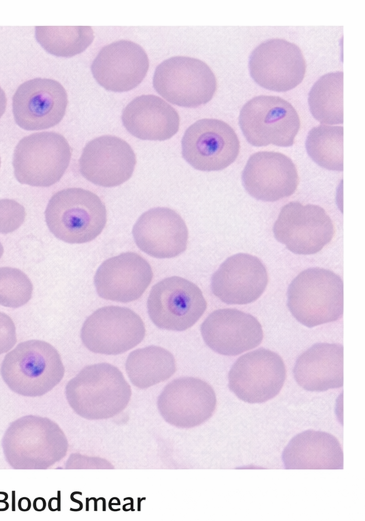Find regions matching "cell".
<instances>
[{
  "label": "cell",
  "instance_id": "cell-1",
  "mask_svg": "<svg viewBox=\"0 0 365 521\" xmlns=\"http://www.w3.org/2000/svg\"><path fill=\"white\" fill-rule=\"evenodd\" d=\"M68 440L53 420L38 415H25L13 421L2 438V449L13 469H47L62 460L68 451Z\"/></svg>",
  "mask_w": 365,
  "mask_h": 521
},
{
  "label": "cell",
  "instance_id": "cell-2",
  "mask_svg": "<svg viewBox=\"0 0 365 521\" xmlns=\"http://www.w3.org/2000/svg\"><path fill=\"white\" fill-rule=\"evenodd\" d=\"M132 391L123 373L109 363L84 367L70 379L65 396L73 411L87 420H104L120 414Z\"/></svg>",
  "mask_w": 365,
  "mask_h": 521
},
{
  "label": "cell",
  "instance_id": "cell-3",
  "mask_svg": "<svg viewBox=\"0 0 365 521\" xmlns=\"http://www.w3.org/2000/svg\"><path fill=\"white\" fill-rule=\"evenodd\" d=\"M65 368L59 352L50 343L28 340L4 357L0 374L11 391L25 397H40L62 380Z\"/></svg>",
  "mask_w": 365,
  "mask_h": 521
},
{
  "label": "cell",
  "instance_id": "cell-4",
  "mask_svg": "<svg viewBox=\"0 0 365 521\" xmlns=\"http://www.w3.org/2000/svg\"><path fill=\"white\" fill-rule=\"evenodd\" d=\"M50 232L70 244L94 240L107 221L105 204L95 193L82 188H67L56 192L45 210Z\"/></svg>",
  "mask_w": 365,
  "mask_h": 521
},
{
  "label": "cell",
  "instance_id": "cell-5",
  "mask_svg": "<svg viewBox=\"0 0 365 521\" xmlns=\"http://www.w3.org/2000/svg\"><path fill=\"white\" fill-rule=\"evenodd\" d=\"M287 306L306 327L336 321L343 313V281L328 269H305L288 287Z\"/></svg>",
  "mask_w": 365,
  "mask_h": 521
},
{
  "label": "cell",
  "instance_id": "cell-6",
  "mask_svg": "<svg viewBox=\"0 0 365 521\" xmlns=\"http://www.w3.org/2000/svg\"><path fill=\"white\" fill-rule=\"evenodd\" d=\"M70 159L71 148L64 136L33 133L23 137L14 149V175L22 184L49 187L61 179Z\"/></svg>",
  "mask_w": 365,
  "mask_h": 521
},
{
  "label": "cell",
  "instance_id": "cell-7",
  "mask_svg": "<svg viewBox=\"0 0 365 521\" xmlns=\"http://www.w3.org/2000/svg\"><path fill=\"white\" fill-rule=\"evenodd\" d=\"M153 87L170 103L194 108L212 99L217 80L205 62L188 56H174L156 67Z\"/></svg>",
  "mask_w": 365,
  "mask_h": 521
},
{
  "label": "cell",
  "instance_id": "cell-8",
  "mask_svg": "<svg viewBox=\"0 0 365 521\" xmlns=\"http://www.w3.org/2000/svg\"><path fill=\"white\" fill-rule=\"evenodd\" d=\"M239 125L253 146H292L300 128L295 108L279 96L260 95L244 104Z\"/></svg>",
  "mask_w": 365,
  "mask_h": 521
},
{
  "label": "cell",
  "instance_id": "cell-9",
  "mask_svg": "<svg viewBox=\"0 0 365 521\" xmlns=\"http://www.w3.org/2000/svg\"><path fill=\"white\" fill-rule=\"evenodd\" d=\"M207 308L201 289L178 276L156 283L148 296L147 311L158 328L184 331L192 327Z\"/></svg>",
  "mask_w": 365,
  "mask_h": 521
},
{
  "label": "cell",
  "instance_id": "cell-10",
  "mask_svg": "<svg viewBox=\"0 0 365 521\" xmlns=\"http://www.w3.org/2000/svg\"><path fill=\"white\" fill-rule=\"evenodd\" d=\"M145 325L133 310L121 306H104L84 321L81 341L91 352L118 355L137 346L144 339Z\"/></svg>",
  "mask_w": 365,
  "mask_h": 521
},
{
  "label": "cell",
  "instance_id": "cell-11",
  "mask_svg": "<svg viewBox=\"0 0 365 521\" xmlns=\"http://www.w3.org/2000/svg\"><path fill=\"white\" fill-rule=\"evenodd\" d=\"M273 233L292 253L311 255L332 240L334 225L322 207L292 201L280 210Z\"/></svg>",
  "mask_w": 365,
  "mask_h": 521
},
{
  "label": "cell",
  "instance_id": "cell-12",
  "mask_svg": "<svg viewBox=\"0 0 365 521\" xmlns=\"http://www.w3.org/2000/svg\"><path fill=\"white\" fill-rule=\"evenodd\" d=\"M285 379L286 367L281 356L260 348L235 361L228 373V386L244 402L263 403L281 391Z\"/></svg>",
  "mask_w": 365,
  "mask_h": 521
},
{
  "label": "cell",
  "instance_id": "cell-13",
  "mask_svg": "<svg viewBox=\"0 0 365 521\" xmlns=\"http://www.w3.org/2000/svg\"><path fill=\"white\" fill-rule=\"evenodd\" d=\"M182 156L195 169L219 171L237 158L240 142L226 122L204 118L190 125L182 137Z\"/></svg>",
  "mask_w": 365,
  "mask_h": 521
},
{
  "label": "cell",
  "instance_id": "cell-14",
  "mask_svg": "<svg viewBox=\"0 0 365 521\" xmlns=\"http://www.w3.org/2000/svg\"><path fill=\"white\" fill-rule=\"evenodd\" d=\"M249 71L253 80L261 87L285 92L302 82L306 62L296 44L274 38L262 42L251 52Z\"/></svg>",
  "mask_w": 365,
  "mask_h": 521
},
{
  "label": "cell",
  "instance_id": "cell-15",
  "mask_svg": "<svg viewBox=\"0 0 365 521\" xmlns=\"http://www.w3.org/2000/svg\"><path fill=\"white\" fill-rule=\"evenodd\" d=\"M68 104L65 88L50 78H34L22 83L12 99L15 122L24 130H43L57 125Z\"/></svg>",
  "mask_w": 365,
  "mask_h": 521
},
{
  "label": "cell",
  "instance_id": "cell-16",
  "mask_svg": "<svg viewBox=\"0 0 365 521\" xmlns=\"http://www.w3.org/2000/svg\"><path fill=\"white\" fill-rule=\"evenodd\" d=\"M217 398L207 382L194 377H180L168 383L160 393L157 407L162 418L178 428H193L214 413Z\"/></svg>",
  "mask_w": 365,
  "mask_h": 521
},
{
  "label": "cell",
  "instance_id": "cell-17",
  "mask_svg": "<svg viewBox=\"0 0 365 521\" xmlns=\"http://www.w3.org/2000/svg\"><path fill=\"white\" fill-rule=\"evenodd\" d=\"M136 156L123 139L103 135L89 141L79 159L81 175L102 187H115L128 181L135 169Z\"/></svg>",
  "mask_w": 365,
  "mask_h": 521
},
{
  "label": "cell",
  "instance_id": "cell-18",
  "mask_svg": "<svg viewBox=\"0 0 365 521\" xmlns=\"http://www.w3.org/2000/svg\"><path fill=\"white\" fill-rule=\"evenodd\" d=\"M149 69L145 50L137 43L119 40L104 46L91 65L93 77L103 88L126 92L137 87Z\"/></svg>",
  "mask_w": 365,
  "mask_h": 521
},
{
  "label": "cell",
  "instance_id": "cell-19",
  "mask_svg": "<svg viewBox=\"0 0 365 521\" xmlns=\"http://www.w3.org/2000/svg\"><path fill=\"white\" fill-rule=\"evenodd\" d=\"M242 184L255 199L267 202L291 196L299 184L293 161L280 152L252 154L242 172Z\"/></svg>",
  "mask_w": 365,
  "mask_h": 521
},
{
  "label": "cell",
  "instance_id": "cell-20",
  "mask_svg": "<svg viewBox=\"0 0 365 521\" xmlns=\"http://www.w3.org/2000/svg\"><path fill=\"white\" fill-rule=\"evenodd\" d=\"M206 345L221 355L236 356L257 347L263 340L260 322L238 309L213 311L200 327Z\"/></svg>",
  "mask_w": 365,
  "mask_h": 521
},
{
  "label": "cell",
  "instance_id": "cell-21",
  "mask_svg": "<svg viewBox=\"0 0 365 521\" xmlns=\"http://www.w3.org/2000/svg\"><path fill=\"white\" fill-rule=\"evenodd\" d=\"M267 284L265 265L247 253L227 258L211 278L212 293L226 304L252 303L263 294Z\"/></svg>",
  "mask_w": 365,
  "mask_h": 521
},
{
  "label": "cell",
  "instance_id": "cell-22",
  "mask_svg": "<svg viewBox=\"0 0 365 521\" xmlns=\"http://www.w3.org/2000/svg\"><path fill=\"white\" fill-rule=\"evenodd\" d=\"M152 278L150 264L139 254L126 252L105 260L99 266L94 285L101 298L128 303L143 295Z\"/></svg>",
  "mask_w": 365,
  "mask_h": 521
},
{
  "label": "cell",
  "instance_id": "cell-23",
  "mask_svg": "<svg viewBox=\"0 0 365 521\" xmlns=\"http://www.w3.org/2000/svg\"><path fill=\"white\" fill-rule=\"evenodd\" d=\"M132 234L138 248L155 258H173L187 248L185 221L167 207H156L143 213L134 224Z\"/></svg>",
  "mask_w": 365,
  "mask_h": 521
},
{
  "label": "cell",
  "instance_id": "cell-24",
  "mask_svg": "<svg viewBox=\"0 0 365 521\" xmlns=\"http://www.w3.org/2000/svg\"><path fill=\"white\" fill-rule=\"evenodd\" d=\"M126 130L142 140L164 141L173 137L180 124L177 111L155 95L134 98L122 112Z\"/></svg>",
  "mask_w": 365,
  "mask_h": 521
},
{
  "label": "cell",
  "instance_id": "cell-25",
  "mask_svg": "<svg viewBox=\"0 0 365 521\" xmlns=\"http://www.w3.org/2000/svg\"><path fill=\"white\" fill-rule=\"evenodd\" d=\"M294 378L308 391H327L343 385V346L317 343L301 354L294 366Z\"/></svg>",
  "mask_w": 365,
  "mask_h": 521
},
{
  "label": "cell",
  "instance_id": "cell-26",
  "mask_svg": "<svg viewBox=\"0 0 365 521\" xmlns=\"http://www.w3.org/2000/svg\"><path fill=\"white\" fill-rule=\"evenodd\" d=\"M282 460L286 469H342L343 451L332 434L307 430L290 440Z\"/></svg>",
  "mask_w": 365,
  "mask_h": 521
},
{
  "label": "cell",
  "instance_id": "cell-27",
  "mask_svg": "<svg viewBox=\"0 0 365 521\" xmlns=\"http://www.w3.org/2000/svg\"><path fill=\"white\" fill-rule=\"evenodd\" d=\"M125 370L135 387L147 389L169 379L176 371V362L171 352L152 345L132 351Z\"/></svg>",
  "mask_w": 365,
  "mask_h": 521
},
{
  "label": "cell",
  "instance_id": "cell-28",
  "mask_svg": "<svg viewBox=\"0 0 365 521\" xmlns=\"http://www.w3.org/2000/svg\"><path fill=\"white\" fill-rule=\"evenodd\" d=\"M313 117L323 124L343 122V72H331L320 77L308 94Z\"/></svg>",
  "mask_w": 365,
  "mask_h": 521
},
{
  "label": "cell",
  "instance_id": "cell-29",
  "mask_svg": "<svg viewBox=\"0 0 365 521\" xmlns=\"http://www.w3.org/2000/svg\"><path fill=\"white\" fill-rule=\"evenodd\" d=\"M35 37L48 53L73 57L93 42L94 32L90 26H37Z\"/></svg>",
  "mask_w": 365,
  "mask_h": 521
},
{
  "label": "cell",
  "instance_id": "cell-30",
  "mask_svg": "<svg viewBox=\"0 0 365 521\" xmlns=\"http://www.w3.org/2000/svg\"><path fill=\"white\" fill-rule=\"evenodd\" d=\"M308 155L319 166L334 171L343 170V127L319 125L307 135Z\"/></svg>",
  "mask_w": 365,
  "mask_h": 521
},
{
  "label": "cell",
  "instance_id": "cell-31",
  "mask_svg": "<svg viewBox=\"0 0 365 521\" xmlns=\"http://www.w3.org/2000/svg\"><path fill=\"white\" fill-rule=\"evenodd\" d=\"M33 285L29 277L17 268L0 267V305L19 308L32 297Z\"/></svg>",
  "mask_w": 365,
  "mask_h": 521
},
{
  "label": "cell",
  "instance_id": "cell-32",
  "mask_svg": "<svg viewBox=\"0 0 365 521\" xmlns=\"http://www.w3.org/2000/svg\"><path fill=\"white\" fill-rule=\"evenodd\" d=\"M26 211L23 205L12 199H0V233L17 230L24 222Z\"/></svg>",
  "mask_w": 365,
  "mask_h": 521
},
{
  "label": "cell",
  "instance_id": "cell-33",
  "mask_svg": "<svg viewBox=\"0 0 365 521\" xmlns=\"http://www.w3.org/2000/svg\"><path fill=\"white\" fill-rule=\"evenodd\" d=\"M68 469H113V465L99 457L72 454L65 464Z\"/></svg>",
  "mask_w": 365,
  "mask_h": 521
},
{
  "label": "cell",
  "instance_id": "cell-34",
  "mask_svg": "<svg viewBox=\"0 0 365 521\" xmlns=\"http://www.w3.org/2000/svg\"><path fill=\"white\" fill-rule=\"evenodd\" d=\"M16 341V327L13 320L0 311V355L10 351Z\"/></svg>",
  "mask_w": 365,
  "mask_h": 521
},
{
  "label": "cell",
  "instance_id": "cell-35",
  "mask_svg": "<svg viewBox=\"0 0 365 521\" xmlns=\"http://www.w3.org/2000/svg\"><path fill=\"white\" fill-rule=\"evenodd\" d=\"M6 105H7L6 94L0 86V117L4 114Z\"/></svg>",
  "mask_w": 365,
  "mask_h": 521
},
{
  "label": "cell",
  "instance_id": "cell-36",
  "mask_svg": "<svg viewBox=\"0 0 365 521\" xmlns=\"http://www.w3.org/2000/svg\"><path fill=\"white\" fill-rule=\"evenodd\" d=\"M3 252H4V248H3V245L0 242V258L2 257Z\"/></svg>",
  "mask_w": 365,
  "mask_h": 521
},
{
  "label": "cell",
  "instance_id": "cell-37",
  "mask_svg": "<svg viewBox=\"0 0 365 521\" xmlns=\"http://www.w3.org/2000/svg\"><path fill=\"white\" fill-rule=\"evenodd\" d=\"M0 165H1V159H0Z\"/></svg>",
  "mask_w": 365,
  "mask_h": 521
}]
</instances>
